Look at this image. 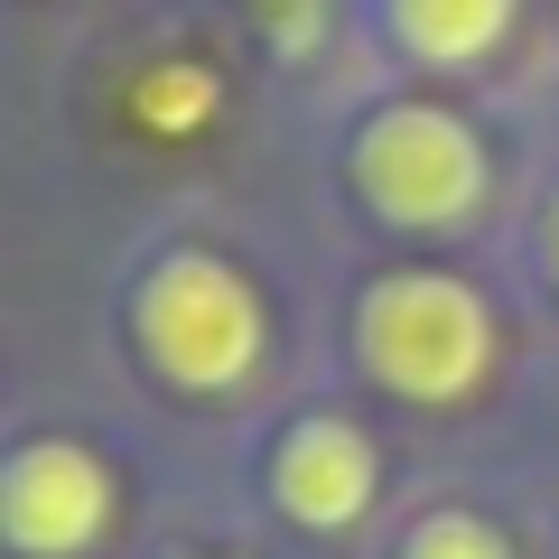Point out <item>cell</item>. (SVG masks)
Listing matches in <instances>:
<instances>
[{
    "label": "cell",
    "mask_w": 559,
    "mask_h": 559,
    "mask_svg": "<svg viewBox=\"0 0 559 559\" xmlns=\"http://www.w3.org/2000/svg\"><path fill=\"white\" fill-rule=\"evenodd\" d=\"M355 373L373 392L411 401V411H457L495 382V355H503V318L466 271L448 261H392L355 289Z\"/></svg>",
    "instance_id": "obj_2"
},
{
    "label": "cell",
    "mask_w": 559,
    "mask_h": 559,
    "mask_svg": "<svg viewBox=\"0 0 559 559\" xmlns=\"http://www.w3.org/2000/svg\"><path fill=\"white\" fill-rule=\"evenodd\" d=\"M112 513H121V476L94 439L38 429L0 466V532L20 559H84L112 532Z\"/></svg>",
    "instance_id": "obj_4"
},
{
    "label": "cell",
    "mask_w": 559,
    "mask_h": 559,
    "mask_svg": "<svg viewBox=\"0 0 559 559\" xmlns=\"http://www.w3.org/2000/svg\"><path fill=\"white\" fill-rule=\"evenodd\" d=\"M345 197L411 242L476 234L495 205V150L439 94H392L345 131Z\"/></svg>",
    "instance_id": "obj_3"
},
{
    "label": "cell",
    "mask_w": 559,
    "mask_h": 559,
    "mask_svg": "<svg viewBox=\"0 0 559 559\" xmlns=\"http://www.w3.org/2000/svg\"><path fill=\"white\" fill-rule=\"evenodd\" d=\"M522 28V0H382V38L429 75H476Z\"/></svg>",
    "instance_id": "obj_6"
},
{
    "label": "cell",
    "mask_w": 559,
    "mask_h": 559,
    "mask_svg": "<svg viewBox=\"0 0 559 559\" xmlns=\"http://www.w3.org/2000/svg\"><path fill=\"white\" fill-rule=\"evenodd\" d=\"M540 280H550V289H559V187H550V197H540Z\"/></svg>",
    "instance_id": "obj_8"
},
{
    "label": "cell",
    "mask_w": 559,
    "mask_h": 559,
    "mask_svg": "<svg viewBox=\"0 0 559 559\" xmlns=\"http://www.w3.org/2000/svg\"><path fill=\"white\" fill-rule=\"evenodd\" d=\"M392 559H513V540H503L476 503H429V513L401 532Z\"/></svg>",
    "instance_id": "obj_7"
},
{
    "label": "cell",
    "mask_w": 559,
    "mask_h": 559,
    "mask_svg": "<svg viewBox=\"0 0 559 559\" xmlns=\"http://www.w3.org/2000/svg\"><path fill=\"white\" fill-rule=\"evenodd\" d=\"M121 326H131V355L178 401H234L271 364V299L215 242H168L140 261Z\"/></svg>",
    "instance_id": "obj_1"
},
{
    "label": "cell",
    "mask_w": 559,
    "mask_h": 559,
    "mask_svg": "<svg viewBox=\"0 0 559 559\" xmlns=\"http://www.w3.org/2000/svg\"><path fill=\"white\" fill-rule=\"evenodd\" d=\"M261 485H271V503L299 522V532H355V522L373 513V495H382V448H373L364 419L308 411V419L280 429Z\"/></svg>",
    "instance_id": "obj_5"
}]
</instances>
